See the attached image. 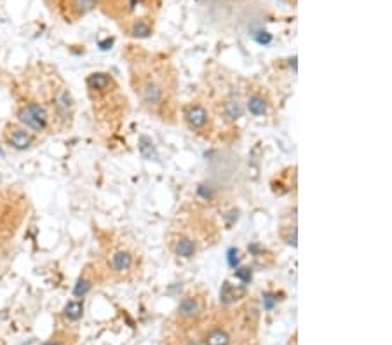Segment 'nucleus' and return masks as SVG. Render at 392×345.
Listing matches in <instances>:
<instances>
[{"mask_svg": "<svg viewBox=\"0 0 392 345\" xmlns=\"http://www.w3.org/2000/svg\"><path fill=\"white\" fill-rule=\"evenodd\" d=\"M75 100L72 91L56 72L42 67L23 75L18 94L16 117L34 134L61 133L72 126Z\"/></svg>", "mask_w": 392, "mask_h": 345, "instance_id": "nucleus-1", "label": "nucleus"}, {"mask_svg": "<svg viewBox=\"0 0 392 345\" xmlns=\"http://www.w3.org/2000/svg\"><path fill=\"white\" fill-rule=\"evenodd\" d=\"M131 86L141 108L162 122H174L178 112V77L169 63L155 58L131 60Z\"/></svg>", "mask_w": 392, "mask_h": 345, "instance_id": "nucleus-2", "label": "nucleus"}, {"mask_svg": "<svg viewBox=\"0 0 392 345\" xmlns=\"http://www.w3.org/2000/svg\"><path fill=\"white\" fill-rule=\"evenodd\" d=\"M86 84L94 106V113L107 117L110 122L120 120L126 106V98L119 91V84L115 82V79L107 72H96L87 77Z\"/></svg>", "mask_w": 392, "mask_h": 345, "instance_id": "nucleus-3", "label": "nucleus"}, {"mask_svg": "<svg viewBox=\"0 0 392 345\" xmlns=\"http://www.w3.org/2000/svg\"><path fill=\"white\" fill-rule=\"evenodd\" d=\"M140 267V256L136 249L129 246L127 242H119L117 246H112L105 256V270H108L115 277H129Z\"/></svg>", "mask_w": 392, "mask_h": 345, "instance_id": "nucleus-4", "label": "nucleus"}, {"mask_svg": "<svg viewBox=\"0 0 392 345\" xmlns=\"http://www.w3.org/2000/svg\"><path fill=\"white\" fill-rule=\"evenodd\" d=\"M243 101H244V110L250 115L256 117V119L269 117V113L272 112V106H274L269 89L256 82H250L243 87Z\"/></svg>", "mask_w": 392, "mask_h": 345, "instance_id": "nucleus-5", "label": "nucleus"}, {"mask_svg": "<svg viewBox=\"0 0 392 345\" xmlns=\"http://www.w3.org/2000/svg\"><path fill=\"white\" fill-rule=\"evenodd\" d=\"M181 119L188 131L201 136H210L213 131V119H211V110L203 101H190L181 106Z\"/></svg>", "mask_w": 392, "mask_h": 345, "instance_id": "nucleus-6", "label": "nucleus"}, {"mask_svg": "<svg viewBox=\"0 0 392 345\" xmlns=\"http://www.w3.org/2000/svg\"><path fill=\"white\" fill-rule=\"evenodd\" d=\"M201 248V239L197 236V230H173L169 236V249L179 260H192L197 256Z\"/></svg>", "mask_w": 392, "mask_h": 345, "instance_id": "nucleus-7", "label": "nucleus"}, {"mask_svg": "<svg viewBox=\"0 0 392 345\" xmlns=\"http://www.w3.org/2000/svg\"><path fill=\"white\" fill-rule=\"evenodd\" d=\"M2 138L7 146L18 150V152H25V150L32 148L37 143V139H39L37 134H34L27 127H23L21 124H16V122L6 124V127L2 131Z\"/></svg>", "mask_w": 392, "mask_h": 345, "instance_id": "nucleus-8", "label": "nucleus"}, {"mask_svg": "<svg viewBox=\"0 0 392 345\" xmlns=\"http://www.w3.org/2000/svg\"><path fill=\"white\" fill-rule=\"evenodd\" d=\"M203 309H204V302L201 296L186 295L185 298L179 302L178 314H179V317H183V319H195L201 315Z\"/></svg>", "mask_w": 392, "mask_h": 345, "instance_id": "nucleus-9", "label": "nucleus"}, {"mask_svg": "<svg viewBox=\"0 0 392 345\" xmlns=\"http://www.w3.org/2000/svg\"><path fill=\"white\" fill-rule=\"evenodd\" d=\"M94 269H96V265L94 263H91V265H87L86 269L82 270V274H80V277L77 279V284L75 288H73V295L79 296V298H82V296L87 295V291H89L91 288L94 286Z\"/></svg>", "mask_w": 392, "mask_h": 345, "instance_id": "nucleus-10", "label": "nucleus"}, {"mask_svg": "<svg viewBox=\"0 0 392 345\" xmlns=\"http://www.w3.org/2000/svg\"><path fill=\"white\" fill-rule=\"evenodd\" d=\"M63 314L68 321H79L84 315V303L80 300H70V302L65 305Z\"/></svg>", "mask_w": 392, "mask_h": 345, "instance_id": "nucleus-11", "label": "nucleus"}, {"mask_svg": "<svg viewBox=\"0 0 392 345\" xmlns=\"http://www.w3.org/2000/svg\"><path fill=\"white\" fill-rule=\"evenodd\" d=\"M206 345H229L230 343V336L225 329L222 328H215L211 329L206 335Z\"/></svg>", "mask_w": 392, "mask_h": 345, "instance_id": "nucleus-12", "label": "nucleus"}, {"mask_svg": "<svg viewBox=\"0 0 392 345\" xmlns=\"http://www.w3.org/2000/svg\"><path fill=\"white\" fill-rule=\"evenodd\" d=\"M279 237H281V241H283L284 244L293 246V248H295V246H296V225H295V223H293V225L281 227Z\"/></svg>", "mask_w": 392, "mask_h": 345, "instance_id": "nucleus-13", "label": "nucleus"}, {"mask_svg": "<svg viewBox=\"0 0 392 345\" xmlns=\"http://www.w3.org/2000/svg\"><path fill=\"white\" fill-rule=\"evenodd\" d=\"M42 345H67V342H65L63 338H60V336H56V338L47 340V342H46V343H42Z\"/></svg>", "mask_w": 392, "mask_h": 345, "instance_id": "nucleus-14", "label": "nucleus"}]
</instances>
